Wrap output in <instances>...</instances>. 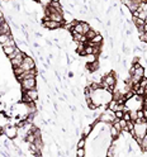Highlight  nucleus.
<instances>
[{
  "instance_id": "nucleus-1",
  "label": "nucleus",
  "mask_w": 147,
  "mask_h": 157,
  "mask_svg": "<svg viewBox=\"0 0 147 157\" xmlns=\"http://www.w3.org/2000/svg\"><path fill=\"white\" fill-rule=\"evenodd\" d=\"M90 29L89 23L83 22V21H76V24L74 27V29L71 31V33H80V34H85L87 31Z\"/></svg>"
},
{
  "instance_id": "nucleus-2",
  "label": "nucleus",
  "mask_w": 147,
  "mask_h": 157,
  "mask_svg": "<svg viewBox=\"0 0 147 157\" xmlns=\"http://www.w3.org/2000/svg\"><path fill=\"white\" fill-rule=\"evenodd\" d=\"M18 127L17 125H4V134L9 140H15L18 137Z\"/></svg>"
},
{
  "instance_id": "nucleus-3",
  "label": "nucleus",
  "mask_w": 147,
  "mask_h": 157,
  "mask_svg": "<svg viewBox=\"0 0 147 157\" xmlns=\"http://www.w3.org/2000/svg\"><path fill=\"white\" fill-rule=\"evenodd\" d=\"M42 25L47 29H51V31H56V29H61L62 28V23L60 22H55V21H51V19H48L46 17V19L43 21Z\"/></svg>"
},
{
  "instance_id": "nucleus-4",
  "label": "nucleus",
  "mask_w": 147,
  "mask_h": 157,
  "mask_svg": "<svg viewBox=\"0 0 147 157\" xmlns=\"http://www.w3.org/2000/svg\"><path fill=\"white\" fill-rule=\"evenodd\" d=\"M21 67L23 68L24 71L32 70V68H36V62H34V60H33L31 56H27V55H25L24 58H23V62H22Z\"/></svg>"
},
{
  "instance_id": "nucleus-5",
  "label": "nucleus",
  "mask_w": 147,
  "mask_h": 157,
  "mask_svg": "<svg viewBox=\"0 0 147 157\" xmlns=\"http://www.w3.org/2000/svg\"><path fill=\"white\" fill-rule=\"evenodd\" d=\"M21 85H22L23 91H25V90H31V89H36V87H37L36 77H33V78H25V80H22V81H21Z\"/></svg>"
},
{
  "instance_id": "nucleus-6",
  "label": "nucleus",
  "mask_w": 147,
  "mask_h": 157,
  "mask_svg": "<svg viewBox=\"0 0 147 157\" xmlns=\"http://www.w3.org/2000/svg\"><path fill=\"white\" fill-rule=\"evenodd\" d=\"M36 76H37V70H36V68H32V70L23 71V74L21 76H17V80L21 82L22 80H25V78H33Z\"/></svg>"
},
{
  "instance_id": "nucleus-7",
  "label": "nucleus",
  "mask_w": 147,
  "mask_h": 157,
  "mask_svg": "<svg viewBox=\"0 0 147 157\" xmlns=\"http://www.w3.org/2000/svg\"><path fill=\"white\" fill-rule=\"evenodd\" d=\"M103 41H104V37L100 33H96V36L93 39H90V41H87V43L91 44V46H102Z\"/></svg>"
},
{
  "instance_id": "nucleus-8",
  "label": "nucleus",
  "mask_w": 147,
  "mask_h": 157,
  "mask_svg": "<svg viewBox=\"0 0 147 157\" xmlns=\"http://www.w3.org/2000/svg\"><path fill=\"white\" fill-rule=\"evenodd\" d=\"M85 67H86V70H89V71H90V72H93V74H94V72H96V71H99V68H100L98 60H96V61H94V62H86Z\"/></svg>"
},
{
  "instance_id": "nucleus-9",
  "label": "nucleus",
  "mask_w": 147,
  "mask_h": 157,
  "mask_svg": "<svg viewBox=\"0 0 147 157\" xmlns=\"http://www.w3.org/2000/svg\"><path fill=\"white\" fill-rule=\"evenodd\" d=\"M109 132H110V137L113 138V141H115V140H118V138H119L121 132L117 129L113 124H110V127H109Z\"/></svg>"
},
{
  "instance_id": "nucleus-10",
  "label": "nucleus",
  "mask_w": 147,
  "mask_h": 157,
  "mask_svg": "<svg viewBox=\"0 0 147 157\" xmlns=\"http://www.w3.org/2000/svg\"><path fill=\"white\" fill-rule=\"evenodd\" d=\"M132 22H133L136 28H142L145 25V21H143V19H141V18H138V17H133Z\"/></svg>"
},
{
  "instance_id": "nucleus-11",
  "label": "nucleus",
  "mask_w": 147,
  "mask_h": 157,
  "mask_svg": "<svg viewBox=\"0 0 147 157\" xmlns=\"http://www.w3.org/2000/svg\"><path fill=\"white\" fill-rule=\"evenodd\" d=\"M5 33H10V25L6 22L0 24V34H5Z\"/></svg>"
},
{
  "instance_id": "nucleus-12",
  "label": "nucleus",
  "mask_w": 147,
  "mask_h": 157,
  "mask_svg": "<svg viewBox=\"0 0 147 157\" xmlns=\"http://www.w3.org/2000/svg\"><path fill=\"white\" fill-rule=\"evenodd\" d=\"M17 50V46L15 44H13V46H5V47H3V51H4V53L6 55V56H10L14 51Z\"/></svg>"
},
{
  "instance_id": "nucleus-13",
  "label": "nucleus",
  "mask_w": 147,
  "mask_h": 157,
  "mask_svg": "<svg viewBox=\"0 0 147 157\" xmlns=\"http://www.w3.org/2000/svg\"><path fill=\"white\" fill-rule=\"evenodd\" d=\"M140 147L143 152H147V133L145 134V137H142L141 140V143H140Z\"/></svg>"
},
{
  "instance_id": "nucleus-14",
  "label": "nucleus",
  "mask_w": 147,
  "mask_h": 157,
  "mask_svg": "<svg viewBox=\"0 0 147 157\" xmlns=\"http://www.w3.org/2000/svg\"><path fill=\"white\" fill-rule=\"evenodd\" d=\"M12 38V33H5V34H0V43L4 44L5 42H8L9 39Z\"/></svg>"
},
{
  "instance_id": "nucleus-15",
  "label": "nucleus",
  "mask_w": 147,
  "mask_h": 157,
  "mask_svg": "<svg viewBox=\"0 0 147 157\" xmlns=\"http://www.w3.org/2000/svg\"><path fill=\"white\" fill-rule=\"evenodd\" d=\"M96 33H98L96 31H94V29H91V28H90L89 31H87V32L85 33V36H86V38H87V41H90V39H93V38L96 36Z\"/></svg>"
},
{
  "instance_id": "nucleus-16",
  "label": "nucleus",
  "mask_w": 147,
  "mask_h": 157,
  "mask_svg": "<svg viewBox=\"0 0 147 157\" xmlns=\"http://www.w3.org/2000/svg\"><path fill=\"white\" fill-rule=\"evenodd\" d=\"M52 8H55V9H57L60 13H64V9H62V6H61V4H60V2H51V4H50Z\"/></svg>"
},
{
  "instance_id": "nucleus-17",
  "label": "nucleus",
  "mask_w": 147,
  "mask_h": 157,
  "mask_svg": "<svg viewBox=\"0 0 147 157\" xmlns=\"http://www.w3.org/2000/svg\"><path fill=\"white\" fill-rule=\"evenodd\" d=\"M93 128H94V125H93V124L86 125V127H85V129H84V133H83V136H84V137H87V136L90 134V132L93 131Z\"/></svg>"
},
{
  "instance_id": "nucleus-18",
  "label": "nucleus",
  "mask_w": 147,
  "mask_h": 157,
  "mask_svg": "<svg viewBox=\"0 0 147 157\" xmlns=\"http://www.w3.org/2000/svg\"><path fill=\"white\" fill-rule=\"evenodd\" d=\"M23 68L21 67V66H19V67H13V72H14V75L15 76H21L22 74H23Z\"/></svg>"
},
{
  "instance_id": "nucleus-19",
  "label": "nucleus",
  "mask_w": 147,
  "mask_h": 157,
  "mask_svg": "<svg viewBox=\"0 0 147 157\" xmlns=\"http://www.w3.org/2000/svg\"><path fill=\"white\" fill-rule=\"evenodd\" d=\"M86 144V140H85V137L83 136L79 140V142H77V146H76V148H81V147H85Z\"/></svg>"
},
{
  "instance_id": "nucleus-20",
  "label": "nucleus",
  "mask_w": 147,
  "mask_h": 157,
  "mask_svg": "<svg viewBox=\"0 0 147 157\" xmlns=\"http://www.w3.org/2000/svg\"><path fill=\"white\" fill-rule=\"evenodd\" d=\"M119 121V124L122 127V131L123 132H127V121L124 119V118H122V119H118Z\"/></svg>"
},
{
  "instance_id": "nucleus-21",
  "label": "nucleus",
  "mask_w": 147,
  "mask_h": 157,
  "mask_svg": "<svg viewBox=\"0 0 147 157\" xmlns=\"http://www.w3.org/2000/svg\"><path fill=\"white\" fill-rule=\"evenodd\" d=\"M85 148H84V147H81V148H77L76 150V156L77 157H85Z\"/></svg>"
},
{
  "instance_id": "nucleus-22",
  "label": "nucleus",
  "mask_w": 147,
  "mask_h": 157,
  "mask_svg": "<svg viewBox=\"0 0 147 157\" xmlns=\"http://www.w3.org/2000/svg\"><path fill=\"white\" fill-rule=\"evenodd\" d=\"M114 114H115L117 119H122V118L124 117V110H115Z\"/></svg>"
},
{
  "instance_id": "nucleus-23",
  "label": "nucleus",
  "mask_w": 147,
  "mask_h": 157,
  "mask_svg": "<svg viewBox=\"0 0 147 157\" xmlns=\"http://www.w3.org/2000/svg\"><path fill=\"white\" fill-rule=\"evenodd\" d=\"M130 115H131V121L136 122V119H137V110H130Z\"/></svg>"
},
{
  "instance_id": "nucleus-24",
  "label": "nucleus",
  "mask_w": 147,
  "mask_h": 157,
  "mask_svg": "<svg viewBox=\"0 0 147 157\" xmlns=\"http://www.w3.org/2000/svg\"><path fill=\"white\" fill-rule=\"evenodd\" d=\"M147 98V87H145V91H143V99Z\"/></svg>"
},
{
  "instance_id": "nucleus-25",
  "label": "nucleus",
  "mask_w": 147,
  "mask_h": 157,
  "mask_svg": "<svg viewBox=\"0 0 147 157\" xmlns=\"http://www.w3.org/2000/svg\"><path fill=\"white\" fill-rule=\"evenodd\" d=\"M143 104L147 105V98H145V99H143Z\"/></svg>"
},
{
  "instance_id": "nucleus-26",
  "label": "nucleus",
  "mask_w": 147,
  "mask_h": 157,
  "mask_svg": "<svg viewBox=\"0 0 147 157\" xmlns=\"http://www.w3.org/2000/svg\"><path fill=\"white\" fill-rule=\"evenodd\" d=\"M2 17H4V15H3V13H2V10H0V18H2Z\"/></svg>"
},
{
  "instance_id": "nucleus-27",
  "label": "nucleus",
  "mask_w": 147,
  "mask_h": 157,
  "mask_svg": "<svg viewBox=\"0 0 147 157\" xmlns=\"http://www.w3.org/2000/svg\"><path fill=\"white\" fill-rule=\"evenodd\" d=\"M32 2H36V3H38V2H41V0H32Z\"/></svg>"
},
{
  "instance_id": "nucleus-28",
  "label": "nucleus",
  "mask_w": 147,
  "mask_h": 157,
  "mask_svg": "<svg viewBox=\"0 0 147 157\" xmlns=\"http://www.w3.org/2000/svg\"><path fill=\"white\" fill-rule=\"evenodd\" d=\"M51 2H60V0H51Z\"/></svg>"
}]
</instances>
